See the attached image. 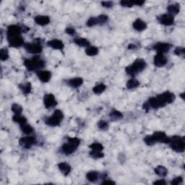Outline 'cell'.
<instances>
[{"label": "cell", "mask_w": 185, "mask_h": 185, "mask_svg": "<svg viewBox=\"0 0 185 185\" xmlns=\"http://www.w3.org/2000/svg\"><path fill=\"white\" fill-rule=\"evenodd\" d=\"M140 85V82L138 80L135 79H131L127 81V87L128 89H133L136 88L137 87Z\"/></svg>", "instance_id": "30"}, {"label": "cell", "mask_w": 185, "mask_h": 185, "mask_svg": "<svg viewBox=\"0 0 185 185\" xmlns=\"http://www.w3.org/2000/svg\"><path fill=\"white\" fill-rule=\"evenodd\" d=\"M13 121L16 123H18L20 126L27 123V119L25 116H21V114H15V116L12 117Z\"/></svg>", "instance_id": "24"}, {"label": "cell", "mask_w": 185, "mask_h": 185, "mask_svg": "<svg viewBox=\"0 0 185 185\" xmlns=\"http://www.w3.org/2000/svg\"><path fill=\"white\" fill-rule=\"evenodd\" d=\"M86 177H87L88 181H91V182H94V181H95L98 179V172L95 171H89L86 174Z\"/></svg>", "instance_id": "27"}, {"label": "cell", "mask_w": 185, "mask_h": 185, "mask_svg": "<svg viewBox=\"0 0 185 185\" xmlns=\"http://www.w3.org/2000/svg\"><path fill=\"white\" fill-rule=\"evenodd\" d=\"M66 33H67V34L71 35V36H73V35L75 33V30L72 28H67L66 29Z\"/></svg>", "instance_id": "46"}, {"label": "cell", "mask_w": 185, "mask_h": 185, "mask_svg": "<svg viewBox=\"0 0 185 185\" xmlns=\"http://www.w3.org/2000/svg\"><path fill=\"white\" fill-rule=\"evenodd\" d=\"M96 18L97 21H98V24H103L107 22L108 16L105 15H101L98 16V17H97Z\"/></svg>", "instance_id": "42"}, {"label": "cell", "mask_w": 185, "mask_h": 185, "mask_svg": "<svg viewBox=\"0 0 185 185\" xmlns=\"http://www.w3.org/2000/svg\"><path fill=\"white\" fill-rule=\"evenodd\" d=\"M133 28L138 31H143L146 29L147 25L144 21H143L140 19H137L133 23Z\"/></svg>", "instance_id": "19"}, {"label": "cell", "mask_w": 185, "mask_h": 185, "mask_svg": "<svg viewBox=\"0 0 185 185\" xmlns=\"http://www.w3.org/2000/svg\"><path fill=\"white\" fill-rule=\"evenodd\" d=\"M12 111L15 113V114H21L22 111H23V108L20 105L17 104V103H14L12 104V107H11Z\"/></svg>", "instance_id": "33"}, {"label": "cell", "mask_w": 185, "mask_h": 185, "mask_svg": "<svg viewBox=\"0 0 185 185\" xmlns=\"http://www.w3.org/2000/svg\"><path fill=\"white\" fill-rule=\"evenodd\" d=\"M20 127H21L22 132L26 134V135H29V134H31L33 132V127L31 125H29V124H25L23 125L20 126Z\"/></svg>", "instance_id": "32"}, {"label": "cell", "mask_w": 185, "mask_h": 185, "mask_svg": "<svg viewBox=\"0 0 185 185\" xmlns=\"http://www.w3.org/2000/svg\"><path fill=\"white\" fill-rule=\"evenodd\" d=\"M24 47L28 53L31 54H39L42 52L41 45L39 44H26Z\"/></svg>", "instance_id": "10"}, {"label": "cell", "mask_w": 185, "mask_h": 185, "mask_svg": "<svg viewBox=\"0 0 185 185\" xmlns=\"http://www.w3.org/2000/svg\"><path fill=\"white\" fill-rule=\"evenodd\" d=\"M67 140L69 143L74 145V146L77 147V148L79 146L80 143V139L77 138H71V137H70V138H67Z\"/></svg>", "instance_id": "40"}, {"label": "cell", "mask_w": 185, "mask_h": 185, "mask_svg": "<svg viewBox=\"0 0 185 185\" xmlns=\"http://www.w3.org/2000/svg\"><path fill=\"white\" fill-rule=\"evenodd\" d=\"M20 88L21 89L22 92L25 94H28L30 93L32 89V86L30 82H26L25 84H22V85H20Z\"/></svg>", "instance_id": "29"}, {"label": "cell", "mask_w": 185, "mask_h": 185, "mask_svg": "<svg viewBox=\"0 0 185 185\" xmlns=\"http://www.w3.org/2000/svg\"><path fill=\"white\" fill-rule=\"evenodd\" d=\"M102 184H115V182L111 180H105L102 182Z\"/></svg>", "instance_id": "48"}, {"label": "cell", "mask_w": 185, "mask_h": 185, "mask_svg": "<svg viewBox=\"0 0 185 185\" xmlns=\"http://www.w3.org/2000/svg\"><path fill=\"white\" fill-rule=\"evenodd\" d=\"M44 103L45 105V107L47 108H50L57 106V101L56 100L55 97L53 94H46L44 96Z\"/></svg>", "instance_id": "9"}, {"label": "cell", "mask_w": 185, "mask_h": 185, "mask_svg": "<svg viewBox=\"0 0 185 185\" xmlns=\"http://www.w3.org/2000/svg\"><path fill=\"white\" fill-rule=\"evenodd\" d=\"M146 67V62L141 59L135 60L131 65L126 68V72L129 75L135 76L138 73L143 71Z\"/></svg>", "instance_id": "1"}, {"label": "cell", "mask_w": 185, "mask_h": 185, "mask_svg": "<svg viewBox=\"0 0 185 185\" xmlns=\"http://www.w3.org/2000/svg\"><path fill=\"white\" fill-rule=\"evenodd\" d=\"M90 148H91L92 151H102L103 149V147L101 144L99 143H92L90 146Z\"/></svg>", "instance_id": "36"}, {"label": "cell", "mask_w": 185, "mask_h": 185, "mask_svg": "<svg viewBox=\"0 0 185 185\" xmlns=\"http://www.w3.org/2000/svg\"><path fill=\"white\" fill-rule=\"evenodd\" d=\"M183 182V178L181 176H178V177L174 179L171 181V185H178V184H182Z\"/></svg>", "instance_id": "44"}, {"label": "cell", "mask_w": 185, "mask_h": 185, "mask_svg": "<svg viewBox=\"0 0 185 185\" xmlns=\"http://www.w3.org/2000/svg\"><path fill=\"white\" fill-rule=\"evenodd\" d=\"M170 146L173 151L178 153L184 152L185 148L184 138L181 137L174 136L171 138Z\"/></svg>", "instance_id": "3"}, {"label": "cell", "mask_w": 185, "mask_h": 185, "mask_svg": "<svg viewBox=\"0 0 185 185\" xmlns=\"http://www.w3.org/2000/svg\"><path fill=\"white\" fill-rule=\"evenodd\" d=\"M106 85L103 83L98 84V85H95V87L92 88V91L95 92V94H100L102 93L105 90H106Z\"/></svg>", "instance_id": "31"}, {"label": "cell", "mask_w": 185, "mask_h": 185, "mask_svg": "<svg viewBox=\"0 0 185 185\" xmlns=\"http://www.w3.org/2000/svg\"><path fill=\"white\" fill-rule=\"evenodd\" d=\"M120 4L124 7H132L135 5V2L132 1H121Z\"/></svg>", "instance_id": "43"}, {"label": "cell", "mask_w": 185, "mask_h": 185, "mask_svg": "<svg viewBox=\"0 0 185 185\" xmlns=\"http://www.w3.org/2000/svg\"><path fill=\"white\" fill-rule=\"evenodd\" d=\"M135 2V5H138V6H142L143 4L145 3L144 1H134Z\"/></svg>", "instance_id": "49"}, {"label": "cell", "mask_w": 185, "mask_h": 185, "mask_svg": "<svg viewBox=\"0 0 185 185\" xmlns=\"http://www.w3.org/2000/svg\"><path fill=\"white\" fill-rule=\"evenodd\" d=\"M20 34H21V28L18 25H12L8 27L7 32V40L20 36Z\"/></svg>", "instance_id": "6"}, {"label": "cell", "mask_w": 185, "mask_h": 185, "mask_svg": "<svg viewBox=\"0 0 185 185\" xmlns=\"http://www.w3.org/2000/svg\"><path fill=\"white\" fill-rule=\"evenodd\" d=\"M109 116L113 119V120H119V119H122L123 115H122V113L120 111H117V110L113 109L112 111L110 112Z\"/></svg>", "instance_id": "25"}, {"label": "cell", "mask_w": 185, "mask_h": 185, "mask_svg": "<svg viewBox=\"0 0 185 185\" xmlns=\"http://www.w3.org/2000/svg\"><path fill=\"white\" fill-rule=\"evenodd\" d=\"M158 20L161 24L166 25V26H170L174 23V18L173 16L169 14H163V15L159 16L158 17Z\"/></svg>", "instance_id": "8"}, {"label": "cell", "mask_w": 185, "mask_h": 185, "mask_svg": "<svg viewBox=\"0 0 185 185\" xmlns=\"http://www.w3.org/2000/svg\"><path fill=\"white\" fill-rule=\"evenodd\" d=\"M155 173L161 177H164L168 174V170L166 169V167L163 166H158L155 169Z\"/></svg>", "instance_id": "23"}, {"label": "cell", "mask_w": 185, "mask_h": 185, "mask_svg": "<svg viewBox=\"0 0 185 185\" xmlns=\"http://www.w3.org/2000/svg\"><path fill=\"white\" fill-rule=\"evenodd\" d=\"M83 83V80L81 77H75L70 80L68 84L72 87H78Z\"/></svg>", "instance_id": "22"}, {"label": "cell", "mask_w": 185, "mask_h": 185, "mask_svg": "<svg viewBox=\"0 0 185 185\" xmlns=\"http://www.w3.org/2000/svg\"><path fill=\"white\" fill-rule=\"evenodd\" d=\"M47 45L50 46L51 48L57 49V50H62L64 49V46H65L63 42H62L61 40L59 39H53L48 41Z\"/></svg>", "instance_id": "14"}, {"label": "cell", "mask_w": 185, "mask_h": 185, "mask_svg": "<svg viewBox=\"0 0 185 185\" xmlns=\"http://www.w3.org/2000/svg\"><path fill=\"white\" fill-rule=\"evenodd\" d=\"M147 103L149 105L150 108L151 107L153 108H155V109H158V108L163 107V106H166V103L162 99L160 95H157L156 97L150 98V99L148 100V101Z\"/></svg>", "instance_id": "5"}, {"label": "cell", "mask_w": 185, "mask_h": 185, "mask_svg": "<svg viewBox=\"0 0 185 185\" xmlns=\"http://www.w3.org/2000/svg\"><path fill=\"white\" fill-rule=\"evenodd\" d=\"M24 65L29 71H33L35 70L42 69L45 66V62L40 57H35L31 60H25L24 61Z\"/></svg>", "instance_id": "2"}, {"label": "cell", "mask_w": 185, "mask_h": 185, "mask_svg": "<svg viewBox=\"0 0 185 185\" xmlns=\"http://www.w3.org/2000/svg\"><path fill=\"white\" fill-rule=\"evenodd\" d=\"M8 42H9V46H12V47L17 48L23 45L24 39L21 36H17V37L8 39Z\"/></svg>", "instance_id": "15"}, {"label": "cell", "mask_w": 185, "mask_h": 185, "mask_svg": "<svg viewBox=\"0 0 185 185\" xmlns=\"http://www.w3.org/2000/svg\"><path fill=\"white\" fill-rule=\"evenodd\" d=\"M101 4H102V5L103 6V7H107V8L112 7V6H113L112 1H102Z\"/></svg>", "instance_id": "45"}, {"label": "cell", "mask_w": 185, "mask_h": 185, "mask_svg": "<svg viewBox=\"0 0 185 185\" xmlns=\"http://www.w3.org/2000/svg\"><path fill=\"white\" fill-rule=\"evenodd\" d=\"M167 11L169 12V15L172 16L177 15L180 11L179 5L178 4H170V5H169L168 7H167Z\"/></svg>", "instance_id": "21"}, {"label": "cell", "mask_w": 185, "mask_h": 185, "mask_svg": "<svg viewBox=\"0 0 185 185\" xmlns=\"http://www.w3.org/2000/svg\"><path fill=\"white\" fill-rule=\"evenodd\" d=\"M35 22L38 25L44 26V25H48V24L50 23V18L48 16L39 15L35 17Z\"/></svg>", "instance_id": "17"}, {"label": "cell", "mask_w": 185, "mask_h": 185, "mask_svg": "<svg viewBox=\"0 0 185 185\" xmlns=\"http://www.w3.org/2000/svg\"><path fill=\"white\" fill-rule=\"evenodd\" d=\"M167 63V59L163 54H157L154 57V64L158 67H161L165 66Z\"/></svg>", "instance_id": "12"}, {"label": "cell", "mask_w": 185, "mask_h": 185, "mask_svg": "<svg viewBox=\"0 0 185 185\" xmlns=\"http://www.w3.org/2000/svg\"><path fill=\"white\" fill-rule=\"evenodd\" d=\"M64 118V114L61 110H56L54 114L50 117H48L45 120V123L51 127H57L61 123Z\"/></svg>", "instance_id": "4"}, {"label": "cell", "mask_w": 185, "mask_h": 185, "mask_svg": "<svg viewBox=\"0 0 185 185\" xmlns=\"http://www.w3.org/2000/svg\"><path fill=\"white\" fill-rule=\"evenodd\" d=\"M90 155L91 157L93 158L98 159L100 158H103L104 156V154L102 153V151H92L90 152Z\"/></svg>", "instance_id": "34"}, {"label": "cell", "mask_w": 185, "mask_h": 185, "mask_svg": "<svg viewBox=\"0 0 185 185\" xmlns=\"http://www.w3.org/2000/svg\"><path fill=\"white\" fill-rule=\"evenodd\" d=\"M97 24H98V21H97L96 17H90L86 23V25L88 27H92L94 25H96Z\"/></svg>", "instance_id": "41"}, {"label": "cell", "mask_w": 185, "mask_h": 185, "mask_svg": "<svg viewBox=\"0 0 185 185\" xmlns=\"http://www.w3.org/2000/svg\"><path fill=\"white\" fill-rule=\"evenodd\" d=\"M174 54L178 57H184L185 55V49L184 47H177L174 50Z\"/></svg>", "instance_id": "37"}, {"label": "cell", "mask_w": 185, "mask_h": 185, "mask_svg": "<svg viewBox=\"0 0 185 185\" xmlns=\"http://www.w3.org/2000/svg\"><path fill=\"white\" fill-rule=\"evenodd\" d=\"M77 148V147L75 146L74 145H72V143L68 142L67 143H65V144H64L62 146V152L65 155H70L73 153Z\"/></svg>", "instance_id": "13"}, {"label": "cell", "mask_w": 185, "mask_h": 185, "mask_svg": "<svg viewBox=\"0 0 185 185\" xmlns=\"http://www.w3.org/2000/svg\"><path fill=\"white\" fill-rule=\"evenodd\" d=\"M37 75L40 80L42 81L43 82H48L52 77V74H51L50 72L46 71V70L39 72L37 73Z\"/></svg>", "instance_id": "16"}, {"label": "cell", "mask_w": 185, "mask_h": 185, "mask_svg": "<svg viewBox=\"0 0 185 185\" xmlns=\"http://www.w3.org/2000/svg\"><path fill=\"white\" fill-rule=\"evenodd\" d=\"M144 141L148 146H153L155 143H156L153 138L152 135H147L146 138H144Z\"/></svg>", "instance_id": "39"}, {"label": "cell", "mask_w": 185, "mask_h": 185, "mask_svg": "<svg viewBox=\"0 0 185 185\" xmlns=\"http://www.w3.org/2000/svg\"><path fill=\"white\" fill-rule=\"evenodd\" d=\"M166 181H164L163 179H161V180H157V181H154L153 184H157V185H162V184H166Z\"/></svg>", "instance_id": "47"}, {"label": "cell", "mask_w": 185, "mask_h": 185, "mask_svg": "<svg viewBox=\"0 0 185 185\" xmlns=\"http://www.w3.org/2000/svg\"><path fill=\"white\" fill-rule=\"evenodd\" d=\"M75 44L82 47H88L90 46V42L85 39H77L74 41Z\"/></svg>", "instance_id": "28"}, {"label": "cell", "mask_w": 185, "mask_h": 185, "mask_svg": "<svg viewBox=\"0 0 185 185\" xmlns=\"http://www.w3.org/2000/svg\"><path fill=\"white\" fill-rule=\"evenodd\" d=\"M36 143V138L32 136L22 138L20 140V141H19V144L20 145V146L25 148V149H29V148H31Z\"/></svg>", "instance_id": "7"}, {"label": "cell", "mask_w": 185, "mask_h": 185, "mask_svg": "<svg viewBox=\"0 0 185 185\" xmlns=\"http://www.w3.org/2000/svg\"><path fill=\"white\" fill-rule=\"evenodd\" d=\"M0 58L1 61H6L9 58V53H8L7 49H1L0 50Z\"/></svg>", "instance_id": "35"}, {"label": "cell", "mask_w": 185, "mask_h": 185, "mask_svg": "<svg viewBox=\"0 0 185 185\" xmlns=\"http://www.w3.org/2000/svg\"><path fill=\"white\" fill-rule=\"evenodd\" d=\"M98 53V49L95 46H88L87 47L85 50V54L87 56H90V57H93V56L97 55Z\"/></svg>", "instance_id": "26"}, {"label": "cell", "mask_w": 185, "mask_h": 185, "mask_svg": "<svg viewBox=\"0 0 185 185\" xmlns=\"http://www.w3.org/2000/svg\"><path fill=\"white\" fill-rule=\"evenodd\" d=\"M184 92H183V93H182V94H181V95H181V98H182V99H184Z\"/></svg>", "instance_id": "51"}, {"label": "cell", "mask_w": 185, "mask_h": 185, "mask_svg": "<svg viewBox=\"0 0 185 185\" xmlns=\"http://www.w3.org/2000/svg\"><path fill=\"white\" fill-rule=\"evenodd\" d=\"M160 95L166 103H171L175 100L174 94L171 92H164Z\"/></svg>", "instance_id": "18"}, {"label": "cell", "mask_w": 185, "mask_h": 185, "mask_svg": "<svg viewBox=\"0 0 185 185\" xmlns=\"http://www.w3.org/2000/svg\"><path fill=\"white\" fill-rule=\"evenodd\" d=\"M128 49H135V45H134V44H130L128 46Z\"/></svg>", "instance_id": "50"}, {"label": "cell", "mask_w": 185, "mask_h": 185, "mask_svg": "<svg viewBox=\"0 0 185 185\" xmlns=\"http://www.w3.org/2000/svg\"><path fill=\"white\" fill-rule=\"evenodd\" d=\"M58 167L64 175H68L70 173V171H71V167L67 163H59Z\"/></svg>", "instance_id": "20"}, {"label": "cell", "mask_w": 185, "mask_h": 185, "mask_svg": "<svg viewBox=\"0 0 185 185\" xmlns=\"http://www.w3.org/2000/svg\"><path fill=\"white\" fill-rule=\"evenodd\" d=\"M98 128L100 129V130H106L108 127V122H106V121L100 120L98 122Z\"/></svg>", "instance_id": "38"}, {"label": "cell", "mask_w": 185, "mask_h": 185, "mask_svg": "<svg viewBox=\"0 0 185 185\" xmlns=\"http://www.w3.org/2000/svg\"><path fill=\"white\" fill-rule=\"evenodd\" d=\"M171 45L168 43H158L154 46V49L158 52V54H163L170 50Z\"/></svg>", "instance_id": "11"}]
</instances>
